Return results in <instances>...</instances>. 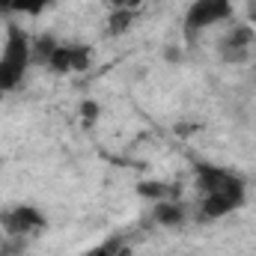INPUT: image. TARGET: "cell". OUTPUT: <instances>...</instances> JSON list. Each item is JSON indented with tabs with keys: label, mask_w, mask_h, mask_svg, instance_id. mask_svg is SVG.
<instances>
[{
	"label": "cell",
	"mask_w": 256,
	"mask_h": 256,
	"mask_svg": "<svg viewBox=\"0 0 256 256\" xmlns=\"http://www.w3.org/2000/svg\"><path fill=\"white\" fill-rule=\"evenodd\" d=\"M244 202H248V185L238 176V179H232L230 185H224L218 191L202 194V200L196 206V218L200 220H220V218H230L232 212H238Z\"/></svg>",
	"instance_id": "cell-1"
},
{
	"label": "cell",
	"mask_w": 256,
	"mask_h": 256,
	"mask_svg": "<svg viewBox=\"0 0 256 256\" xmlns=\"http://www.w3.org/2000/svg\"><path fill=\"white\" fill-rule=\"evenodd\" d=\"M45 226H48V218L33 202H18L0 212V230L6 238H27V236L42 232Z\"/></svg>",
	"instance_id": "cell-2"
},
{
	"label": "cell",
	"mask_w": 256,
	"mask_h": 256,
	"mask_svg": "<svg viewBox=\"0 0 256 256\" xmlns=\"http://www.w3.org/2000/svg\"><path fill=\"white\" fill-rule=\"evenodd\" d=\"M230 18H232V0H194L185 9V33L196 36L200 30H208Z\"/></svg>",
	"instance_id": "cell-3"
},
{
	"label": "cell",
	"mask_w": 256,
	"mask_h": 256,
	"mask_svg": "<svg viewBox=\"0 0 256 256\" xmlns=\"http://www.w3.org/2000/svg\"><path fill=\"white\" fill-rule=\"evenodd\" d=\"M254 39H256L254 27H248V24L232 27V30L218 42V54H220V60H226V63H242V60H248Z\"/></svg>",
	"instance_id": "cell-4"
},
{
	"label": "cell",
	"mask_w": 256,
	"mask_h": 256,
	"mask_svg": "<svg viewBox=\"0 0 256 256\" xmlns=\"http://www.w3.org/2000/svg\"><path fill=\"white\" fill-rule=\"evenodd\" d=\"M194 173H196V188H200L202 194L218 191V188L230 185L232 179H238V173H232V170H226V167H220V164H208V161L196 164Z\"/></svg>",
	"instance_id": "cell-5"
},
{
	"label": "cell",
	"mask_w": 256,
	"mask_h": 256,
	"mask_svg": "<svg viewBox=\"0 0 256 256\" xmlns=\"http://www.w3.org/2000/svg\"><path fill=\"white\" fill-rule=\"evenodd\" d=\"M185 218H188V212L179 200H158L152 206V220L158 226H182Z\"/></svg>",
	"instance_id": "cell-6"
},
{
	"label": "cell",
	"mask_w": 256,
	"mask_h": 256,
	"mask_svg": "<svg viewBox=\"0 0 256 256\" xmlns=\"http://www.w3.org/2000/svg\"><path fill=\"white\" fill-rule=\"evenodd\" d=\"M54 0H0L3 15H42Z\"/></svg>",
	"instance_id": "cell-7"
},
{
	"label": "cell",
	"mask_w": 256,
	"mask_h": 256,
	"mask_svg": "<svg viewBox=\"0 0 256 256\" xmlns=\"http://www.w3.org/2000/svg\"><path fill=\"white\" fill-rule=\"evenodd\" d=\"M57 39L51 36V33H42V36H33L30 39V60L33 66H48V60L54 57V51H57Z\"/></svg>",
	"instance_id": "cell-8"
},
{
	"label": "cell",
	"mask_w": 256,
	"mask_h": 256,
	"mask_svg": "<svg viewBox=\"0 0 256 256\" xmlns=\"http://www.w3.org/2000/svg\"><path fill=\"white\" fill-rule=\"evenodd\" d=\"M24 74H27L24 66H15V63H9L6 57H0V96L18 90L21 80H24Z\"/></svg>",
	"instance_id": "cell-9"
},
{
	"label": "cell",
	"mask_w": 256,
	"mask_h": 256,
	"mask_svg": "<svg viewBox=\"0 0 256 256\" xmlns=\"http://www.w3.org/2000/svg\"><path fill=\"white\" fill-rule=\"evenodd\" d=\"M137 194L146 196V200H176V188L173 185H161V182H140L137 185Z\"/></svg>",
	"instance_id": "cell-10"
},
{
	"label": "cell",
	"mask_w": 256,
	"mask_h": 256,
	"mask_svg": "<svg viewBox=\"0 0 256 256\" xmlns=\"http://www.w3.org/2000/svg\"><path fill=\"white\" fill-rule=\"evenodd\" d=\"M131 21H134V12L131 9H110V15H108V33L110 36L126 33L128 27H131Z\"/></svg>",
	"instance_id": "cell-11"
},
{
	"label": "cell",
	"mask_w": 256,
	"mask_h": 256,
	"mask_svg": "<svg viewBox=\"0 0 256 256\" xmlns=\"http://www.w3.org/2000/svg\"><path fill=\"white\" fill-rule=\"evenodd\" d=\"M48 68L57 74H68L72 72V45H57L54 57L48 60Z\"/></svg>",
	"instance_id": "cell-12"
},
{
	"label": "cell",
	"mask_w": 256,
	"mask_h": 256,
	"mask_svg": "<svg viewBox=\"0 0 256 256\" xmlns=\"http://www.w3.org/2000/svg\"><path fill=\"white\" fill-rule=\"evenodd\" d=\"M120 244H122L120 238H108L104 244H98V248H92V250H90L86 256H116V254H120Z\"/></svg>",
	"instance_id": "cell-13"
},
{
	"label": "cell",
	"mask_w": 256,
	"mask_h": 256,
	"mask_svg": "<svg viewBox=\"0 0 256 256\" xmlns=\"http://www.w3.org/2000/svg\"><path fill=\"white\" fill-rule=\"evenodd\" d=\"M80 116H84L86 126H92L96 116H98V104H96V102H84V104H80Z\"/></svg>",
	"instance_id": "cell-14"
},
{
	"label": "cell",
	"mask_w": 256,
	"mask_h": 256,
	"mask_svg": "<svg viewBox=\"0 0 256 256\" xmlns=\"http://www.w3.org/2000/svg\"><path fill=\"white\" fill-rule=\"evenodd\" d=\"M140 3H143V0H110V6H114V9H131V12H134Z\"/></svg>",
	"instance_id": "cell-15"
},
{
	"label": "cell",
	"mask_w": 256,
	"mask_h": 256,
	"mask_svg": "<svg viewBox=\"0 0 256 256\" xmlns=\"http://www.w3.org/2000/svg\"><path fill=\"white\" fill-rule=\"evenodd\" d=\"M248 6H250V12H254V18H256V0H248Z\"/></svg>",
	"instance_id": "cell-16"
}]
</instances>
